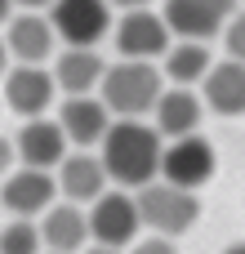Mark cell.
I'll use <instances>...</instances> for the list:
<instances>
[{
    "label": "cell",
    "mask_w": 245,
    "mask_h": 254,
    "mask_svg": "<svg viewBox=\"0 0 245 254\" xmlns=\"http://www.w3.org/2000/svg\"><path fill=\"white\" fill-rule=\"evenodd\" d=\"M165 134L156 125H143L138 116H121L116 125H107L103 134V165L121 188H143L161 174V156H165Z\"/></svg>",
    "instance_id": "6da1fadb"
},
{
    "label": "cell",
    "mask_w": 245,
    "mask_h": 254,
    "mask_svg": "<svg viewBox=\"0 0 245 254\" xmlns=\"http://www.w3.org/2000/svg\"><path fill=\"white\" fill-rule=\"evenodd\" d=\"M98 89H103V103L116 116H143L165 94V71L152 67V58H121L116 67L103 71Z\"/></svg>",
    "instance_id": "7a4b0ae2"
},
{
    "label": "cell",
    "mask_w": 245,
    "mask_h": 254,
    "mask_svg": "<svg viewBox=\"0 0 245 254\" xmlns=\"http://www.w3.org/2000/svg\"><path fill=\"white\" fill-rule=\"evenodd\" d=\"M138 214L161 237H183L201 219V196L192 188H179L170 179H152L138 188Z\"/></svg>",
    "instance_id": "3957f363"
},
{
    "label": "cell",
    "mask_w": 245,
    "mask_h": 254,
    "mask_svg": "<svg viewBox=\"0 0 245 254\" xmlns=\"http://www.w3.org/2000/svg\"><path fill=\"white\" fill-rule=\"evenodd\" d=\"M170 36H174V27L165 22V13H152L143 4V9H125V18L116 22L112 40H116L121 58H165Z\"/></svg>",
    "instance_id": "277c9868"
},
{
    "label": "cell",
    "mask_w": 245,
    "mask_h": 254,
    "mask_svg": "<svg viewBox=\"0 0 245 254\" xmlns=\"http://www.w3.org/2000/svg\"><path fill=\"white\" fill-rule=\"evenodd\" d=\"M214 147L201 138V134H183V138H170L165 156H161V179L179 183V188H192L201 192L210 179H214Z\"/></svg>",
    "instance_id": "5b68a950"
},
{
    "label": "cell",
    "mask_w": 245,
    "mask_h": 254,
    "mask_svg": "<svg viewBox=\"0 0 245 254\" xmlns=\"http://www.w3.org/2000/svg\"><path fill=\"white\" fill-rule=\"evenodd\" d=\"M143 228V214H138V196H125V192H103L94 205H89V237L103 241V246H134Z\"/></svg>",
    "instance_id": "8992f818"
},
{
    "label": "cell",
    "mask_w": 245,
    "mask_h": 254,
    "mask_svg": "<svg viewBox=\"0 0 245 254\" xmlns=\"http://www.w3.org/2000/svg\"><path fill=\"white\" fill-rule=\"evenodd\" d=\"M54 94L58 80L40 63H18L13 71H4V107L18 116H45L54 107Z\"/></svg>",
    "instance_id": "52a82bcc"
},
{
    "label": "cell",
    "mask_w": 245,
    "mask_h": 254,
    "mask_svg": "<svg viewBox=\"0 0 245 254\" xmlns=\"http://www.w3.org/2000/svg\"><path fill=\"white\" fill-rule=\"evenodd\" d=\"M107 4L112 0H54L49 22L67 45H98L107 36Z\"/></svg>",
    "instance_id": "ba28073f"
},
{
    "label": "cell",
    "mask_w": 245,
    "mask_h": 254,
    "mask_svg": "<svg viewBox=\"0 0 245 254\" xmlns=\"http://www.w3.org/2000/svg\"><path fill=\"white\" fill-rule=\"evenodd\" d=\"M232 13L237 0H165V22L174 27V36H192V40L219 36Z\"/></svg>",
    "instance_id": "9c48e42d"
},
{
    "label": "cell",
    "mask_w": 245,
    "mask_h": 254,
    "mask_svg": "<svg viewBox=\"0 0 245 254\" xmlns=\"http://www.w3.org/2000/svg\"><path fill=\"white\" fill-rule=\"evenodd\" d=\"M18 161L22 165H36V170H54L67 161V129L62 121H45V116H27V125L18 129Z\"/></svg>",
    "instance_id": "30bf717a"
},
{
    "label": "cell",
    "mask_w": 245,
    "mask_h": 254,
    "mask_svg": "<svg viewBox=\"0 0 245 254\" xmlns=\"http://www.w3.org/2000/svg\"><path fill=\"white\" fill-rule=\"evenodd\" d=\"M54 196H58V179L49 174V170H36V165H22L18 174H9L4 179V188H0V201H4V210L9 214H45L49 205H54Z\"/></svg>",
    "instance_id": "8fae6325"
},
{
    "label": "cell",
    "mask_w": 245,
    "mask_h": 254,
    "mask_svg": "<svg viewBox=\"0 0 245 254\" xmlns=\"http://www.w3.org/2000/svg\"><path fill=\"white\" fill-rule=\"evenodd\" d=\"M4 40H9V54H13L18 63H45V58L54 54L58 31H54V22H49L40 9H22V13L9 18Z\"/></svg>",
    "instance_id": "7c38bea8"
},
{
    "label": "cell",
    "mask_w": 245,
    "mask_h": 254,
    "mask_svg": "<svg viewBox=\"0 0 245 254\" xmlns=\"http://www.w3.org/2000/svg\"><path fill=\"white\" fill-rule=\"evenodd\" d=\"M107 179L112 174H107L103 156H89V152H76V156H67L58 165V192L67 201H76V205H94L107 192Z\"/></svg>",
    "instance_id": "4fadbf2b"
},
{
    "label": "cell",
    "mask_w": 245,
    "mask_h": 254,
    "mask_svg": "<svg viewBox=\"0 0 245 254\" xmlns=\"http://www.w3.org/2000/svg\"><path fill=\"white\" fill-rule=\"evenodd\" d=\"M40 237H45V250H58V254H71V250H85L89 237V214L76 205V201H54L40 219Z\"/></svg>",
    "instance_id": "5bb4252c"
},
{
    "label": "cell",
    "mask_w": 245,
    "mask_h": 254,
    "mask_svg": "<svg viewBox=\"0 0 245 254\" xmlns=\"http://www.w3.org/2000/svg\"><path fill=\"white\" fill-rule=\"evenodd\" d=\"M107 103L103 98H89V94H67V103L58 107V121L67 129V138L76 147H89V143H103L107 134Z\"/></svg>",
    "instance_id": "9a60e30c"
},
{
    "label": "cell",
    "mask_w": 245,
    "mask_h": 254,
    "mask_svg": "<svg viewBox=\"0 0 245 254\" xmlns=\"http://www.w3.org/2000/svg\"><path fill=\"white\" fill-rule=\"evenodd\" d=\"M201 85H205V107H214L219 116H245V63L241 58L214 63Z\"/></svg>",
    "instance_id": "2e32d148"
},
{
    "label": "cell",
    "mask_w": 245,
    "mask_h": 254,
    "mask_svg": "<svg viewBox=\"0 0 245 254\" xmlns=\"http://www.w3.org/2000/svg\"><path fill=\"white\" fill-rule=\"evenodd\" d=\"M103 71L107 63L98 58L94 45H67V54H58L54 63V80L62 94H89L94 85H103Z\"/></svg>",
    "instance_id": "e0dca14e"
},
{
    "label": "cell",
    "mask_w": 245,
    "mask_h": 254,
    "mask_svg": "<svg viewBox=\"0 0 245 254\" xmlns=\"http://www.w3.org/2000/svg\"><path fill=\"white\" fill-rule=\"evenodd\" d=\"M156 129L165 134V138H183V134H196L201 129V98L187 89V85H174V89H165L161 98H156Z\"/></svg>",
    "instance_id": "ac0fdd59"
},
{
    "label": "cell",
    "mask_w": 245,
    "mask_h": 254,
    "mask_svg": "<svg viewBox=\"0 0 245 254\" xmlns=\"http://www.w3.org/2000/svg\"><path fill=\"white\" fill-rule=\"evenodd\" d=\"M214 67V58H210V49H205V40H192V36H183L179 45H170L165 49V80H174V85H196V80H205V71Z\"/></svg>",
    "instance_id": "d6986e66"
},
{
    "label": "cell",
    "mask_w": 245,
    "mask_h": 254,
    "mask_svg": "<svg viewBox=\"0 0 245 254\" xmlns=\"http://www.w3.org/2000/svg\"><path fill=\"white\" fill-rule=\"evenodd\" d=\"M45 250V237L31 219H13L9 228H0V254H40Z\"/></svg>",
    "instance_id": "ffe728a7"
},
{
    "label": "cell",
    "mask_w": 245,
    "mask_h": 254,
    "mask_svg": "<svg viewBox=\"0 0 245 254\" xmlns=\"http://www.w3.org/2000/svg\"><path fill=\"white\" fill-rule=\"evenodd\" d=\"M223 45H228V58H241L245 63V13H232V18H228Z\"/></svg>",
    "instance_id": "44dd1931"
},
{
    "label": "cell",
    "mask_w": 245,
    "mask_h": 254,
    "mask_svg": "<svg viewBox=\"0 0 245 254\" xmlns=\"http://www.w3.org/2000/svg\"><path fill=\"white\" fill-rule=\"evenodd\" d=\"M129 254H179V250L170 246V237H161V232H156V237H147V241H138V246H134Z\"/></svg>",
    "instance_id": "7402d4cb"
},
{
    "label": "cell",
    "mask_w": 245,
    "mask_h": 254,
    "mask_svg": "<svg viewBox=\"0 0 245 254\" xmlns=\"http://www.w3.org/2000/svg\"><path fill=\"white\" fill-rule=\"evenodd\" d=\"M13 161H18V143L0 134V174H9V165H13Z\"/></svg>",
    "instance_id": "603a6c76"
},
{
    "label": "cell",
    "mask_w": 245,
    "mask_h": 254,
    "mask_svg": "<svg viewBox=\"0 0 245 254\" xmlns=\"http://www.w3.org/2000/svg\"><path fill=\"white\" fill-rule=\"evenodd\" d=\"M4 71H9V40L0 36V76H4Z\"/></svg>",
    "instance_id": "cb8c5ba5"
},
{
    "label": "cell",
    "mask_w": 245,
    "mask_h": 254,
    "mask_svg": "<svg viewBox=\"0 0 245 254\" xmlns=\"http://www.w3.org/2000/svg\"><path fill=\"white\" fill-rule=\"evenodd\" d=\"M85 254H121V250H116V246H103V241H94Z\"/></svg>",
    "instance_id": "d4e9b609"
},
{
    "label": "cell",
    "mask_w": 245,
    "mask_h": 254,
    "mask_svg": "<svg viewBox=\"0 0 245 254\" xmlns=\"http://www.w3.org/2000/svg\"><path fill=\"white\" fill-rule=\"evenodd\" d=\"M13 4H18V0H0V22H9V18H13Z\"/></svg>",
    "instance_id": "484cf974"
},
{
    "label": "cell",
    "mask_w": 245,
    "mask_h": 254,
    "mask_svg": "<svg viewBox=\"0 0 245 254\" xmlns=\"http://www.w3.org/2000/svg\"><path fill=\"white\" fill-rule=\"evenodd\" d=\"M112 4H116V9H143L147 0H112Z\"/></svg>",
    "instance_id": "4316f807"
},
{
    "label": "cell",
    "mask_w": 245,
    "mask_h": 254,
    "mask_svg": "<svg viewBox=\"0 0 245 254\" xmlns=\"http://www.w3.org/2000/svg\"><path fill=\"white\" fill-rule=\"evenodd\" d=\"M18 4H22V9H49L54 0H18Z\"/></svg>",
    "instance_id": "83f0119b"
},
{
    "label": "cell",
    "mask_w": 245,
    "mask_h": 254,
    "mask_svg": "<svg viewBox=\"0 0 245 254\" xmlns=\"http://www.w3.org/2000/svg\"><path fill=\"white\" fill-rule=\"evenodd\" d=\"M223 254H245V241H237V246H228Z\"/></svg>",
    "instance_id": "f1b7e54d"
},
{
    "label": "cell",
    "mask_w": 245,
    "mask_h": 254,
    "mask_svg": "<svg viewBox=\"0 0 245 254\" xmlns=\"http://www.w3.org/2000/svg\"><path fill=\"white\" fill-rule=\"evenodd\" d=\"M45 254H58V250H45Z\"/></svg>",
    "instance_id": "f546056e"
}]
</instances>
